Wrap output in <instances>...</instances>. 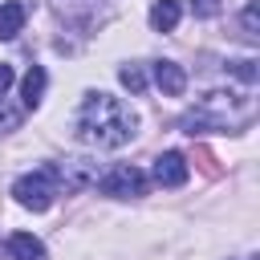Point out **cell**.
Listing matches in <instances>:
<instances>
[{"instance_id":"obj_1","label":"cell","mask_w":260,"mask_h":260,"mask_svg":"<svg viewBox=\"0 0 260 260\" xmlns=\"http://www.w3.org/2000/svg\"><path fill=\"white\" fill-rule=\"evenodd\" d=\"M73 134H77L85 146L118 150V146H126V142L138 134V114H134L122 98H114V93H106V89H93V93H85L81 106H77Z\"/></svg>"},{"instance_id":"obj_2","label":"cell","mask_w":260,"mask_h":260,"mask_svg":"<svg viewBox=\"0 0 260 260\" xmlns=\"http://www.w3.org/2000/svg\"><path fill=\"white\" fill-rule=\"evenodd\" d=\"M256 114V106L244 93H207L195 110H187L179 118V126L187 134H203V130H240L248 126Z\"/></svg>"},{"instance_id":"obj_3","label":"cell","mask_w":260,"mask_h":260,"mask_svg":"<svg viewBox=\"0 0 260 260\" xmlns=\"http://www.w3.org/2000/svg\"><path fill=\"white\" fill-rule=\"evenodd\" d=\"M57 195H61L57 162H45V167H37V171H28V175H20L12 183V199L20 207H28V211H49Z\"/></svg>"},{"instance_id":"obj_4","label":"cell","mask_w":260,"mask_h":260,"mask_svg":"<svg viewBox=\"0 0 260 260\" xmlns=\"http://www.w3.org/2000/svg\"><path fill=\"white\" fill-rule=\"evenodd\" d=\"M146 183H150V179H146L138 167L118 162V167H110V171L98 179V191L110 195V199H138V195H146Z\"/></svg>"},{"instance_id":"obj_5","label":"cell","mask_w":260,"mask_h":260,"mask_svg":"<svg viewBox=\"0 0 260 260\" xmlns=\"http://www.w3.org/2000/svg\"><path fill=\"white\" fill-rule=\"evenodd\" d=\"M150 175H154V183H158V187H183V183H187V175H191V167H187V158H183L179 150H162V154L154 158Z\"/></svg>"},{"instance_id":"obj_6","label":"cell","mask_w":260,"mask_h":260,"mask_svg":"<svg viewBox=\"0 0 260 260\" xmlns=\"http://www.w3.org/2000/svg\"><path fill=\"white\" fill-rule=\"evenodd\" d=\"M57 179H61L65 191H81V187L98 183V171H93V162H85V158H65V162H57Z\"/></svg>"},{"instance_id":"obj_7","label":"cell","mask_w":260,"mask_h":260,"mask_svg":"<svg viewBox=\"0 0 260 260\" xmlns=\"http://www.w3.org/2000/svg\"><path fill=\"white\" fill-rule=\"evenodd\" d=\"M154 85H158L167 98H179V93L187 89V73H183V65H175V61H154Z\"/></svg>"},{"instance_id":"obj_8","label":"cell","mask_w":260,"mask_h":260,"mask_svg":"<svg viewBox=\"0 0 260 260\" xmlns=\"http://www.w3.org/2000/svg\"><path fill=\"white\" fill-rule=\"evenodd\" d=\"M179 16H183V4L179 0H154L150 4V28L154 32H171L179 24Z\"/></svg>"},{"instance_id":"obj_9","label":"cell","mask_w":260,"mask_h":260,"mask_svg":"<svg viewBox=\"0 0 260 260\" xmlns=\"http://www.w3.org/2000/svg\"><path fill=\"white\" fill-rule=\"evenodd\" d=\"M8 252H12V260H45V244H41L32 232L8 236Z\"/></svg>"},{"instance_id":"obj_10","label":"cell","mask_w":260,"mask_h":260,"mask_svg":"<svg viewBox=\"0 0 260 260\" xmlns=\"http://www.w3.org/2000/svg\"><path fill=\"white\" fill-rule=\"evenodd\" d=\"M45 69L41 65H32L28 73H24V81H20V98H24V110H37L41 106V98H45Z\"/></svg>"},{"instance_id":"obj_11","label":"cell","mask_w":260,"mask_h":260,"mask_svg":"<svg viewBox=\"0 0 260 260\" xmlns=\"http://www.w3.org/2000/svg\"><path fill=\"white\" fill-rule=\"evenodd\" d=\"M24 28V4L20 0H4L0 4V41H12Z\"/></svg>"},{"instance_id":"obj_12","label":"cell","mask_w":260,"mask_h":260,"mask_svg":"<svg viewBox=\"0 0 260 260\" xmlns=\"http://www.w3.org/2000/svg\"><path fill=\"white\" fill-rule=\"evenodd\" d=\"M118 81H122L130 93H142V89H146V73H142V65H122V69H118Z\"/></svg>"},{"instance_id":"obj_13","label":"cell","mask_w":260,"mask_h":260,"mask_svg":"<svg viewBox=\"0 0 260 260\" xmlns=\"http://www.w3.org/2000/svg\"><path fill=\"white\" fill-rule=\"evenodd\" d=\"M240 24H244V37H252V41H256V37H260V8H256V4H248V8L240 12Z\"/></svg>"},{"instance_id":"obj_14","label":"cell","mask_w":260,"mask_h":260,"mask_svg":"<svg viewBox=\"0 0 260 260\" xmlns=\"http://www.w3.org/2000/svg\"><path fill=\"white\" fill-rule=\"evenodd\" d=\"M228 69H232V73H236L240 81H248V85H252V81L260 77V69H256V61H252V57H240V61H232Z\"/></svg>"},{"instance_id":"obj_15","label":"cell","mask_w":260,"mask_h":260,"mask_svg":"<svg viewBox=\"0 0 260 260\" xmlns=\"http://www.w3.org/2000/svg\"><path fill=\"white\" fill-rule=\"evenodd\" d=\"M16 126H20V110H16V106H8V102L0 98V134H12Z\"/></svg>"},{"instance_id":"obj_16","label":"cell","mask_w":260,"mask_h":260,"mask_svg":"<svg viewBox=\"0 0 260 260\" xmlns=\"http://www.w3.org/2000/svg\"><path fill=\"white\" fill-rule=\"evenodd\" d=\"M219 8H223V0H191V12H195V16H203V20L219 16Z\"/></svg>"},{"instance_id":"obj_17","label":"cell","mask_w":260,"mask_h":260,"mask_svg":"<svg viewBox=\"0 0 260 260\" xmlns=\"http://www.w3.org/2000/svg\"><path fill=\"white\" fill-rule=\"evenodd\" d=\"M12 81H16V73H12V65H4V61H0V98L8 93V85H12Z\"/></svg>"}]
</instances>
